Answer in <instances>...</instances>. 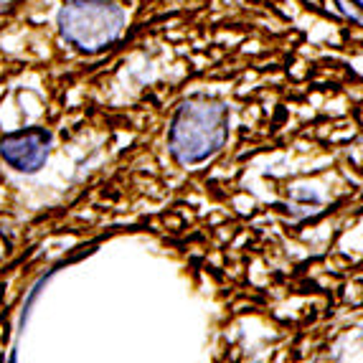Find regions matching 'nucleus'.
Here are the masks:
<instances>
[{
    "label": "nucleus",
    "mask_w": 363,
    "mask_h": 363,
    "mask_svg": "<svg viewBox=\"0 0 363 363\" xmlns=\"http://www.w3.org/2000/svg\"><path fill=\"white\" fill-rule=\"evenodd\" d=\"M229 135V109L224 102L194 97L178 107L170 125V152L181 165H199L216 155Z\"/></svg>",
    "instance_id": "f257e3e1"
},
{
    "label": "nucleus",
    "mask_w": 363,
    "mask_h": 363,
    "mask_svg": "<svg viewBox=\"0 0 363 363\" xmlns=\"http://www.w3.org/2000/svg\"><path fill=\"white\" fill-rule=\"evenodd\" d=\"M51 147V133L43 128H28L18 133H8L0 138V155L11 168L21 173H36Z\"/></svg>",
    "instance_id": "7ed1b4c3"
},
{
    "label": "nucleus",
    "mask_w": 363,
    "mask_h": 363,
    "mask_svg": "<svg viewBox=\"0 0 363 363\" xmlns=\"http://www.w3.org/2000/svg\"><path fill=\"white\" fill-rule=\"evenodd\" d=\"M59 33L79 51H102L120 38L125 11L107 0H69L59 11Z\"/></svg>",
    "instance_id": "f03ea898"
}]
</instances>
